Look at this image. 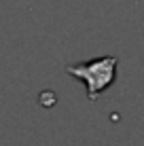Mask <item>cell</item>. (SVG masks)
Here are the masks:
<instances>
[{
    "mask_svg": "<svg viewBox=\"0 0 144 146\" xmlns=\"http://www.w3.org/2000/svg\"><path fill=\"white\" fill-rule=\"evenodd\" d=\"M117 64H119L117 55H104V57H96V59H89V62L70 64V66H66V74L83 80L87 89V100L98 102L100 95L115 83Z\"/></svg>",
    "mask_w": 144,
    "mask_h": 146,
    "instance_id": "1",
    "label": "cell"
},
{
    "mask_svg": "<svg viewBox=\"0 0 144 146\" xmlns=\"http://www.w3.org/2000/svg\"><path fill=\"white\" fill-rule=\"evenodd\" d=\"M40 104L42 106H53V104H55V93H51V91L40 93Z\"/></svg>",
    "mask_w": 144,
    "mask_h": 146,
    "instance_id": "2",
    "label": "cell"
}]
</instances>
